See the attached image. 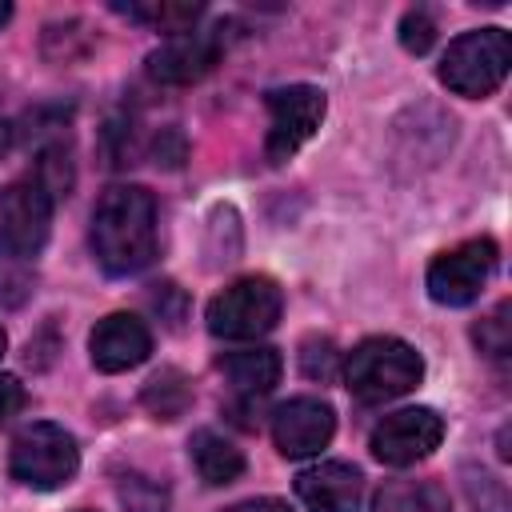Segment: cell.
I'll return each instance as SVG.
<instances>
[{
  "label": "cell",
  "instance_id": "6da1fadb",
  "mask_svg": "<svg viewBox=\"0 0 512 512\" xmlns=\"http://www.w3.org/2000/svg\"><path fill=\"white\" fill-rule=\"evenodd\" d=\"M92 252L108 276H132L156 256V200L140 184H112L92 208Z\"/></svg>",
  "mask_w": 512,
  "mask_h": 512
},
{
  "label": "cell",
  "instance_id": "7a4b0ae2",
  "mask_svg": "<svg viewBox=\"0 0 512 512\" xmlns=\"http://www.w3.org/2000/svg\"><path fill=\"white\" fill-rule=\"evenodd\" d=\"M424 380V360L396 336H368L344 360V384L360 404H384Z\"/></svg>",
  "mask_w": 512,
  "mask_h": 512
},
{
  "label": "cell",
  "instance_id": "3957f363",
  "mask_svg": "<svg viewBox=\"0 0 512 512\" xmlns=\"http://www.w3.org/2000/svg\"><path fill=\"white\" fill-rule=\"evenodd\" d=\"M508 60H512V44H508L504 28L464 32L448 44V52L440 60V84L468 100L492 96L508 76Z\"/></svg>",
  "mask_w": 512,
  "mask_h": 512
},
{
  "label": "cell",
  "instance_id": "277c9868",
  "mask_svg": "<svg viewBox=\"0 0 512 512\" xmlns=\"http://www.w3.org/2000/svg\"><path fill=\"white\" fill-rule=\"evenodd\" d=\"M76 468H80V448H76L72 432H64L60 424H48V420L20 428L8 448L12 480H20L24 488H36V492L64 488L76 476Z\"/></svg>",
  "mask_w": 512,
  "mask_h": 512
},
{
  "label": "cell",
  "instance_id": "5b68a950",
  "mask_svg": "<svg viewBox=\"0 0 512 512\" xmlns=\"http://www.w3.org/2000/svg\"><path fill=\"white\" fill-rule=\"evenodd\" d=\"M280 312H284V296H280L276 280L244 276L212 296L204 320H208V332L220 340H256L276 328Z\"/></svg>",
  "mask_w": 512,
  "mask_h": 512
},
{
  "label": "cell",
  "instance_id": "8992f818",
  "mask_svg": "<svg viewBox=\"0 0 512 512\" xmlns=\"http://www.w3.org/2000/svg\"><path fill=\"white\" fill-rule=\"evenodd\" d=\"M268 104V140H264V156L272 164L292 160L320 128L324 120V92L312 84H288V88H272L264 96Z\"/></svg>",
  "mask_w": 512,
  "mask_h": 512
},
{
  "label": "cell",
  "instance_id": "52a82bcc",
  "mask_svg": "<svg viewBox=\"0 0 512 512\" xmlns=\"http://www.w3.org/2000/svg\"><path fill=\"white\" fill-rule=\"evenodd\" d=\"M52 228V196L48 188L32 180H16L0 192V256L28 260L44 248Z\"/></svg>",
  "mask_w": 512,
  "mask_h": 512
},
{
  "label": "cell",
  "instance_id": "ba28073f",
  "mask_svg": "<svg viewBox=\"0 0 512 512\" xmlns=\"http://www.w3.org/2000/svg\"><path fill=\"white\" fill-rule=\"evenodd\" d=\"M492 268H496V244L492 240H464L428 264L424 284H428V296L436 304L464 308L484 292Z\"/></svg>",
  "mask_w": 512,
  "mask_h": 512
},
{
  "label": "cell",
  "instance_id": "9c48e42d",
  "mask_svg": "<svg viewBox=\"0 0 512 512\" xmlns=\"http://www.w3.org/2000/svg\"><path fill=\"white\" fill-rule=\"evenodd\" d=\"M444 440V420L440 412L432 408H400L392 416H384L376 428H372V456L380 464H392V468H408L424 456H432Z\"/></svg>",
  "mask_w": 512,
  "mask_h": 512
},
{
  "label": "cell",
  "instance_id": "30bf717a",
  "mask_svg": "<svg viewBox=\"0 0 512 512\" xmlns=\"http://www.w3.org/2000/svg\"><path fill=\"white\" fill-rule=\"evenodd\" d=\"M332 432H336V412L316 396H296L272 412V444L288 460L316 456L320 448H328Z\"/></svg>",
  "mask_w": 512,
  "mask_h": 512
},
{
  "label": "cell",
  "instance_id": "8fae6325",
  "mask_svg": "<svg viewBox=\"0 0 512 512\" xmlns=\"http://www.w3.org/2000/svg\"><path fill=\"white\" fill-rule=\"evenodd\" d=\"M220 28L212 32H180L168 36L152 56H148V76L160 84H196L208 76L220 60Z\"/></svg>",
  "mask_w": 512,
  "mask_h": 512
},
{
  "label": "cell",
  "instance_id": "7c38bea8",
  "mask_svg": "<svg viewBox=\"0 0 512 512\" xmlns=\"http://www.w3.org/2000/svg\"><path fill=\"white\" fill-rule=\"evenodd\" d=\"M88 352H92V364L100 372H128L136 364L148 360L152 352V332L140 316L132 312H112L104 316L92 336H88Z\"/></svg>",
  "mask_w": 512,
  "mask_h": 512
},
{
  "label": "cell",
  "instance_id": "4fadbf2b",
  "mask_svg": "<svg viewBox=\"0 0 512 512\" xmlns=\"http://www.w3.org/2000/svg\"><path fill=\"white\" fill-rule=\"evenodd\" d=\"M360 488H364L360 468L344 460H328L296 476V496L304 500L308 512H356Z\"/></svg>",
  "mask_w": 512,
  "mask_h": 512
},
{
  "label": "cell",
  "instance_id": "5bb4252c",
  "mask_svg": "<svg viewBox=\"0 0 512 512\" xmlns=\"http://www.w3.org/2000/svg\"><path fill=\"white\" fill-rule=\"evenodd\" d=\"M280 352L276 348H244V352H228L220 360V372L228 376V384L240 396H264L280 384Z\"/></svg>",
  "mask_w": 512,
  "mask_h": 512
},
{
  "label": "cell",
  "instance_id": "9a60e30c",
  "mask_svg": "<svg viewBox=\"0 0 512 512\" xmlns=\"http://www.w3.org/2000/svg\"><path fill=\"white\" fill-rule=\"evenodd\" d=\"M188 456H192L196 476H200L204 484H212V488L232 484V480L244 472V452H240L232 440H224L220 432H212V428L192 432V440H188Z\"/></svg>",
  "mask_w": 512,
  "mask_h": 512
},
{
  "label": "cell",
  "instance_id": "2e32d148",
  "mask_svg": "<svg viewBox=\"0 0 512 512\" xmlns=\"http://www.w3.org/2000/svg\"><path fill=\"white\" fill-rule=\"evenodd\" d=\"M372 512H448V492L436 480H388L376 488Z\"/></svg>",
  "mask_w": 512,
  "mask_h": 512
},
{
  "label": "cell",
  "instance_id": "e0dca14e",
  "mask_svg": "<svg viewBox=\"0 0 512 512\" xmlns=\"http://www.w3.org/2000/svg\"><path fill=\"white\" fill-rule=\"evenodd\" d=\"M144 404H148L152 416L176 420V416L192 404V388H188V380H184L176 368H164V372H156V376L144 384Z\"/></svg>",
  "mask_w": 512,
  "mask_h": 512
},
{
  "label": "cell",
  "instance_id": "ac0fdd59",
  "mask_svg": "<svg viewBox=\"0 0 512 512\" xmlns=\"http://www.w3.org/2000/svg\"><path fill=\"white\" fill-rule=\"evenodd\" d=\"M120 16L128 20H140V24H152L168 36H180V32H192L196 16L204 12L200 4H116Z\"/></svg>",
  "mask_w": 512,
  "mask_h": 512
},
{
  "label": "cell",
  "instance_id": "d6986e66",
  "mask_svg": "<svg viewBox=\"0 0 512 512\" xmlns=\"http://www.w3.org/2000/svg\"><path fill=\"white\" fill-rule=\"evenodd\" d=\"M116 496L128 512H168V488L140 472H124L116 480Z\"/></svg>",
  "mask_w": 512,
  "mask_h": 512
},
{
  "label": "cell",
  "instance_id": "ffe728a7",
  "mask_svg": "<svg viewBox=\"0 0 512 512\" xmlns=\"http://www.w3.org/2000/svg\"><path fill=\"white\" fill-rule=\"evenodd\" d=\"M464 492H468L476 512H508L512 508L508 492H504V480H496L484 468H464Z\"/></svg>",
  "mask_w": 512,
  "mask_h": 512
},
{
  "label": "cell",
  "instance_id": "44dd1931",
  "mask_svg": "<svg viewBox=\"0 0 512 512\" xmlns=\"http://www.w3.org/2000/svg\"><path fill=\"white\" fill-rule=\"evenodd\" d=\"M508 304H496V312L488 316V320H480L476 324V344H480V352L488 356V360H504L508 356V348H512V332H508Z\"/></svg>",
  "mask_w": 512,
  "mask_h": 512
},
{
  "label": "cell",
  "instance_id": "7402d4cb",
  "mask_svg": "<svg viewBox=\"0 0 512 512\" xmlns=\"http://www.w3.org/2000/svg\"><path fill=\"white\" fill-rule=\"evenodd\" d=\"M432 40H436V24H432V16H428L424 8L404 12V20H400V44H404L408 52L424 56V52L432 48Z\"/></svg>",
  "mask_w": 512,
  "mask_h": 512
},
{
  "label": "cell",
  "instance_id": "603a6c76",
  "mask_svg": "<svg viewBox=\"0 0 512 512\" xmlns=\"http://www.w3.org/2000/svg\"><path fill=\"white\" fill-rule=\"evenodd\" d=\"M300 364H304V376H312V380H328V376H332V364H336V348H332V340H308L304 352H300Z\"/></svg>",
  "mask_w": 512,
  "mask_h": 512
},
{
  "label": "cell",
  "instance_id": "cb8c5ba5",
  "mask_svg": "<svg viewBox=\"0 0 512 512\" xmlns=\"http://www.w3.org/2000/svg\"><path fill=\"white\" fill-rule=\"evenodd\" d=\"M20 408H24V384L16 376H0V428H8Z\"/></svg>",
  "mask_w": 512,
  "mask_h": 512
},
{
  "label": "cell",
  "instance_id": "d4e9b609",
  "mask_svg": "<svg viewBox=\"0 0 512 512\" xmlns=\"http://www.w3.org/2000/svg\"><path fill=\"white\" fill-rule=\"evenodd\" d=\"M224 512H292L284 500H272V496H260V500H244V504H232Z\"/></svg>",
  "mask_w": 512,
  "mask_h": 512
},
{
  "label": "cell",
  "instance_id": "484cf974",
  "mask_svg": "<svg viewBox=\"0 0 512 512\" xmlns=\"http://www.w3.org/2000/svg\"><path fill=\"white\" fill-rule=\"evenodd\" d=\"M8 16H12V4H4V0H0V28L8 24Z\"/></svg>",
  "mask_w": 512,
  "mask_h": 512
},
{
  "label": "cell",
  "instance_id": "4316f807",
  "mask_svg": "<svg viewBox=\"0 0 512 512\" xmlns=\"http://www.w3.org/2000/svg\"><path fill=\"white\" fill-rule=\"evenodd\" d=\"M4 148H8V124L0 120V152H4Z\"/></svg>",
  "mask_w": 512,
  "mask_h": 512
},
{
  "label": "cell",
  "instance_id": "83f0119b",
  "mask_svg": "<svg viewBox=\"0 0 512 512\" xmlns=\"http://www.w3.org/2000/svg\"><path fill=\"white\" fill-rule=\"evenodd\" d=\"M4 344H8V336H4V328H0V356H4Z\"/></svg>",
  "mask_w": 512,
  "mask_h": 512
}]
</instances>
